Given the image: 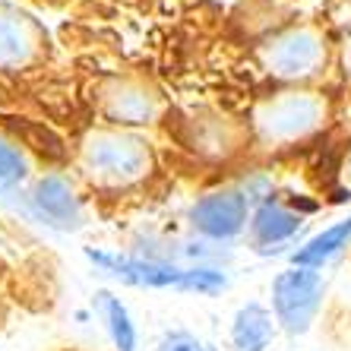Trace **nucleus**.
Listing matches in <instances>:
<instances>
[{"instance_id":"15","label":"nucleus","mask_w":351,"mask_h":351,"mask_svg":"<svg viewBox=\"0 0 351 351\" xmlns=\"http://www.w3.org/2000/svg\"><path fill=\"white\" fill-rule=\"evenodd\" d=\"M29 174V158L19 146L0 139V184H19V180Z\"/></svg>"},{"instance_id":"12","label":"nucleus","mask_w":351,"mask_h":351,"mask_svg":"<svg viewBox=\"0 0 351 351\" xmlns=\"http://www.w3.org/2000/svg\"><path fill=\"white\" fill-rule=\"evenodd\" d=\"M276 317L263 304H244L231 319V348L234 351H266L276 335Z\"/></svg>"},{"instance_id":"16","label":"nucleus","mask_w":351,"mask_h":351,"mask_svg":"<svg viewBox=\"0 0 351 351\" xmlns=\"http://www.w3.org/2000/svg\"><path fill=\"white\" fill-rule=\"evenodd\" d=\"M156 351H219V348L203 342V339H196L187 329H174V332L162 335V342L156 345Z\"/></svg>"},{"instance_id":"7","label":"nucleus","mask_w":351,"mask_h":351,"mask_svg":"<svg viewBox=\"0 0 351 351\" xmlns=\"http://www.w3.org/2000/svg\"><path fill=\"white\" fill-rule=\"evenodd\" d=\"M250 213H254V206L244 196V190L237 184H221V187H213L196 196L187 219L190 228L199 237L225 244V241H234L237 234H244L250 225Z\"/></svg>"},{"instance_id":"4","label":"nucleus","mask_w":351,"mask_h":351,"mask_svg":"<svg viewBox=\"0 0 351 351\" xmlns=\"http://www.w3.org/2000/svg\"><path fill=\"white\" fill-rule=\"evenodd\" d=\"M89 263H95L98 269H105L108 276L121 278L123 285L133 288H174V291H190V294H219L228 288V276L215 266H180V263L156 260V256H117L105 254V250H92L86 247Z\"/></svg>"},{"instance_id":"9","label":"nucleus","mask_w":351,"mask_h":351,"mask_svg":"<svg viewBox=\"0 0 351 351\" xmlns=\"http://www.w3.org/2000/svg\"><path fill=\"white\" fill-rule=\"evenodd\" d=\"M301 225L304 215L298 209H291L278 193H272L269 199L254 206V213H250V225H247L250 247L256 254H276L278 247L288 244L301 231Z\"/></svg>"},{"instance_id":"18","label":"nucleus","mask_w":351,"mask_h":351,"mask_svg":"<svg viewBox=\"0 0 351 351\" xmlns=\"http://www.w3.org/2000/svg\"><path fill=\"white\" fill-rule=\"evenodd\" d=\"M348 174H351V156H348Z\"/></svg>"},{"instance_id":"14","label":"nucleus","mask_w":351,"mask_h":351,"mask_svg":"<svg viewBox=\"0 0 351 351\" xmlns=\"http://www.w3.org/2000/svg\"><path fill=\"white\" fill-rule=\"evenodd\" d=\"M98 311H101L105 329L117 351H139L136 326H133V317L121 304V298H114L111 291H98Z\"/></svg>"},{"instance_id":"8","label":"nucleus","mask_w":351,"mask_h":351,"mask_svg":"<svg viewBox=\"0 0 351 351\" xmlns=\"http://www.w3.org/2000/svg\"><path fill=\"white\" fill-rule=\"evenodd\" d=\"M29 215L58 231H76L86 221V203L73 180L60 174H45L29 190Z\"/></svg>"},{"instance_id":"3","label":"nucleus","mask_w":351,"mask_h":351,"mask_svg":"<svg viewBox=\"0 0 351 351\" xmlns=\"http://www.w3.org/2000/svg\"><path fill=\"white\" fill-rule=\"evenodd\" d=\"M329 38L317 25H288L282 32L263 38L256 48V64L282 89L288 86H313L326 76L329 66Z\"/></svg>"},{"instance_id":"11","label":"nucleus","mask_w":351,"mask_h":351,"mask_svg":"<svg viewBox=\"0 0 351 351\" xmlns=\"http://www.w3.org/2000/svg\"><path fill=\"white\" fill-rule=\"evenodd\" d=\"M187 143L193 152L213 162H228L250 143V127H241L231 117H209V121H190L187 123Z\"/></svg>"},{"instance_id":"13","label":"nucleus","mask_w":351,"mask_h":351,"mask_svg":"<svg viewBox=\"0 0 351 351\" xmlns=\"http://www.w3.org/2000/svg\"><path fill=\"white\" fill-rule=\"evenodd\" d=\"M348 244H351V215L342 221H335V225H329V228L317 231L313 237H307V241L291 254V266H301V269H323V266H326L329 260H335Z\"/></svg>"},{"instance_id":"10","label":"nucleus","mask_w":351,"mask_h":351,"mask_svg":"<svg viewBox=\"0 0 351 351\" xmlns=\"http://www.w3.org/2000/svg\"><path fill=\"white\" fill-rule=\"evenodd\" d=\"M41 54V32L32 19L0 3V70H23Z\"/></svg>"},{"instance_id":"2","label":"nucleus","mask_w":351,"mask_h":351,"mask_svg":"<svg viewBox=\"0 0 351 351\" xmlns=\"http://www.w3.org/2000/svg\"><path fill=\"white\" fill-rule=\"evenodd\" d=\"M332 98L313 86H288L260 98L250 111V143L263 152L304 146L329 127Z\"/></svg>"},{"instance_id":"6","label":"nucleus","mask_w":351,"mask_h":351,"mask_svg":"<svg viewBox=\"0 0 351 351\" xmlns=\"http://www.w3.org/2000/svg\"><path fill=\"white\" fill-rule=\"evenodd\" d=\"M98 111L111 127L136 130L156 123L165 111V101L156 86H149L143 76H108L98 86Z\"/></svg>"},{"instance_id":"5","label":"nucleus","mask_w":351,"mask_h":351,"mask_svg":"<svg viewBox=\"0 0 351 351\" xmlns=\"http://www.w3.org/2000/svg\"><path fill=\"white\" fill-rule=\"evenodd\" d=\"M323 294H326V278L319 276V269L288 266L285 272H278L272 278V317L278 329L288 335L311 332L323 307Z\"/></svg>"},{"instance_id":"1","label":"nucleus","mask_w":351,"mask_h":351,"mask_svg":"<svg viewBox=\"0 0 351 351\" xmlns=\"http://www.w3.org/2000/svg\"><path fill=\"white\" fill-rule=\"evenodd\" d=\"M76 168L92 190L121 196L143 187L156 174V149L143 133L123 127H92L80 143Z\"/></svg>"},{"instance_id":"17","label":"nucleus","mask_w":351,"mask_h":351,"mask_svg":"<svg viewBox=\"0 0 351 351\" xmlns=\"http://www.w3.org/2000/svg\"><path fill=\"white\" fill-rule=\"evenodd\" d=\"M339 66H342L345 82H351V35L342 41V48H339Z\"/></svg>"}]
</instances>
